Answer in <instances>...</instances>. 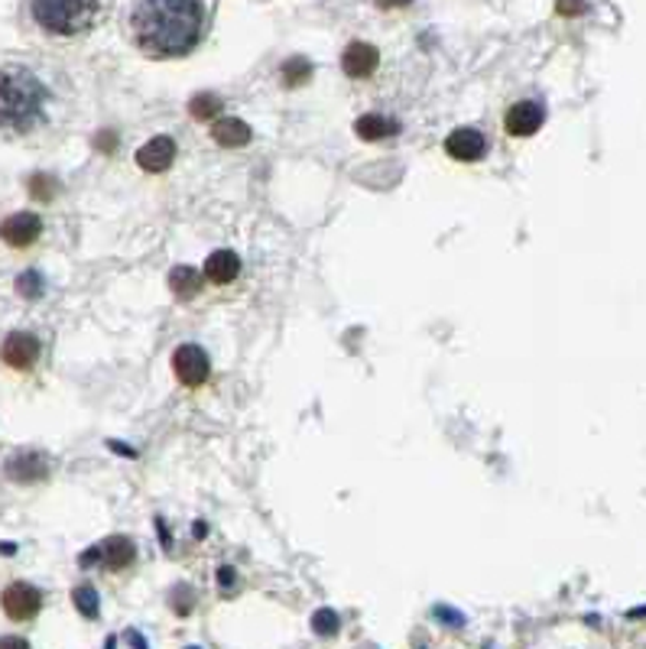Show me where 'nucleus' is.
Listing matches in <instances>:
<instances>
[{"instance_id": "1", "label": "nucleus", "mask_w": 646, "mask_h": 649, "mask_svg": "<svg viewBox=\"0 0 646 649\" xmlns=\"http://www.w3.org/2000/svg\"><path fill=\"white\" fill-rule=\"evenodd\" d=\"M137 46L153 59L186 56L202 43L205 7L196 0H146L131 13Z\"/></svg>"}, {"instance_id": "2", "label": "nucleus", "mask_w": 646, "mask_h": 649, "mask_svg": "<svg viewBox=\"0 0 646 649\" xmlns=\"http://www.w3.org/2000/svg\"><path fill=\"white\" fill-rule=\"evenodd\" d=\"M46 88L26 66L0 69V127L30 131L43 118Z\"/></svg>"}, {"instance_id": "3", "label": "nucleus", "mask_w": 646, "mask_h": 649, "mask_svg": "<svg viewBox=\"0 0 646 649\" xmlns=\"http://www.w3.org/2000/svg\"><path fill=\"white\" fill-rule=\"evenodd\" d=\"M101 13L98 3H78V0H36L33 3V20L59 36H75L85 33L94 16Z\"/></svg>"}, {"instance_id": "4", "label": "nucleus", "mask_w": 646, "mask_h": 649, "mask_svg": "<svg viewBox=\"0 0 646 649\" xmlns=\"http://www.w3.org/2000/svg\"><path fill=\"white\" fill-rule=\"evenodd\" d=\"M78 562L81 566H91L94 562V566H104L108 572H124V569H131L137 562V546H134L131 536H108L94 549L81 552Z\"/></svg>"}, {"instance_id": "5", "label": "nucleus", "mask_w": 646, "mask_h": 649, "mask_svg": "<svg viewBox=\"0 0 646 649\" xmlns=\"http://www.w3.org/2000/svg\"><path fill=\"white\" fill-rule=\"evenodd\" d=\"M0 604H3V614L10 620H33L40 614V607H43V594L33 584H26V581H13L3 591Z\"/></svg>"}, {"instance_id": "6", "label": "nucleus", "mask_w": 646, "mask_h": 649, "mask_svg": "<svg viewBox=\"0 0 646 649\" xmlns=\"http://www.w3.org/2000/svg\"><path fill=\"white\" fill-rule=\"evenodd\" d=\"M172 370H176L179 383H186V387H202V383L209 380V373H212V361H209V355H205L199 345H182V348H176V355H172Z\"/></svg>"}, {"instance_id": "7", "label": "nucleus", "mask_w": 646, "mask_h": 649, "mask_svg": "<svg viewBox=\"0 0 646 649\" xmlns=\"http://www.w3.org/2000/svg\"><path fill=\"white\" fill-rule=\"evenodd\" d=\"M546 121V108L539 101H516L506 118H503V131L510 137H533Z\"/></svg>"}, {"instance_id": "8", "label": "nucleus", "mask_w": 646, "mask_h": 649, "mask_svg": "<svg viewBox=\"0 0 646 649\" xmlns=\"http://www.w3.org/2000/svg\"><path fill=\"white\" fill-rule=\"evenodd\" d=\"M40 234H43V217L33 215V212L10 215L0 224V237H3V244H10V247H30Z\"/></svg>"}, {"instance_id": "9", "label": "nucleus", "mask_w": 646, "mask_h": 649, "mask_svg": "<svg viewBox=\"0 0 646 649\" xmlns=\"http://www.w3.org/2000/svg\"><path fill=\"white\" fill-rule=\"evenodd\" d=\"M484 149H488V141L475 127H458L445 137V153L458 163H475V159L484 156Z\"/></svg>"}, {"instance_id": "10", "label": "nucleus", "mask_w": 646, "mask_h": 649, "mask_svg": "<svg viewBox=\"0 0 646 649\" xmlns=\"http://www.w3.org/2000/svg\"><path fill=\"white\" fill-rule=\"evenodd\" d=\"M0 358L13 370H30L40 358V342L26 332H13V335H7V342L0 348Z\"/></svg>"}, {"instance_id": "11", "label": "nucleus", "mask_w": 646, "mask_h": 649, "mask_svg": "<svg viewBox=\"0 0 646 649\" xmlns=\"http://www.w3.org/2000/svg\"><path fill=\"white\" fill-rule=\"evenodd\" d=\"M7 478L16 481V484H36L49 474L46 468V458L40 451H16L13 458H7Z\"/></svg>"}, {"instance_id": "12", "label": "nucleus", "mask_w": 646, "mask_h": 649, "mask_svg": "<svg viewBox=\"0 0 646 649\" xmlns=\"http://www.w3.org/2000/svg\"><path fill=\"white\" fill-rule=\"evenodd\" d=\"M176 159V141L172 137H153L149 144L137 149V166L144 172H166Z\"/></svg>"}, {"instance_id": "13", "label": "nucleus", "mask_w": 646, "mask_h": 649, "mask_svg": "<svg viewBox=\"0 0 646 649\" xmlns=\"http://www.w3.org/2000/svg\"><path fill=\"white\" fill-rule=\"evenodd\" d=\"M377 66H380V53L370 43H352L342 53V69L348 78H367V75H374Z\"/></svg>"}, {"instance_id": "14", "label": "nucleus", "mask_w": 646, "mask_h": 649, "mask_svg": "<svg viewBox=\"0 0 646 649\" xmlns=\"http://www.w3.org/2000/svg\"><path fill=\"white\" fill-rule=\"evenodd\" d=\"M205 277H209L212 283H218V287L237 280V277H241V257H237L234 250H215V254L205 260Z\"/></svg>"}, {"instance_id": "15", "label": "nucleus", "mask_w": 646, "mask_h": 649, "mask_svg": "<svg viewBox=\"0 0 646 649\" xmlns=\"http://www.w3.org/2000/svg\"><path fill=\"white\" fill-rule=\"evenodd\" d=\"M355 131H358L360 141L377 144V141H390V137H397L400 124H397V121H390V118H383V114H364V118H358Z\"/></svg>"}, {"instance_id": "16", "label": "nucleus", "mask_w": 646, "mask_h": 649, "mask_svg": "<svg viewBox=\"0 0 646 649\" xmlns=\"http://www.w3.org/2000/svg\"><path fill=\"white\" fill-rule=\"evenodd\" d=\"M212 137H215V144L227 146V149H237V146L250 144V127L241 118H224V121H215Z\"/></svg>"}, {"instance_id": "17", "label": "nucleus", "mask_w": 646, "mask_h": 649, "mask_svg": "<svg viewBox=\"0 0 646 649\" xmlns=\"http://www.w3.org/2000/svg\"><path fill=\"white\" fill-rule=\"evenodd\" d=\"M169 289H172L176 299L189 302V299H196L199 289H202V273H199L196 267H172V273H169Z\"/></svg>"}, {"instance_id": "18", "label": "nucleus", "mask_w": 646, "mask_h": 649, "mask_svg": "<svg viewBox=\"0 0 646 649\" xmlns=\"http://www.w3.org/2000/svg\"><path fill=\"white\" fill-rule=\"evenodd\" d=\"M189 111H192V118H196V121H212V118L221 114V98L212 94V91L196 94V98H192V104H189Z\"/></svg>"}, {"instance_id": "19", "label": "nucleus", "mask_w": 646, "mask_h": 649, "mask_svg": "<svg viewBox=\"0 0 646 649\" xmlns=\"http://www.w3.org/2000/svg\"><path fill=\"white\" fill-rule=\"evenodd\" d=\"M280 75H283V81H287L289 88H296V85H305L309 78H312V66L305 63V59H287L283 63V69H280Z\"/></svg>"}, {"instance_id": "20", "label": "nucleus", "mask_w": 646, "mask_h": 649, "mask_svg": "<svg viewBox=\"0 0 646 649\" xmlns=\"http://www.w3.org/2000/svg\"><path fill=\"white\" fill-rule=\"evenodd\" d=\"M73 601L85 617H98V591L91 584H78L73 591Z\"/></svg>"}, {"instance_id": "21", "label": "nucleus", "mask_w": 646, "mask_h": 649, "mask_svg": "<svg viewBox=\"0 0 646 649\" xmlns=\"http://www.w3.org/2000/svg\"><path fill=\"white\" fill-rule=\"evenodd\" d=\"M312 630H315L319 637H335V634H338V614H335V611H328V607L315 611V617H312Z\"/></svg>"}, {"instance_id": "22", "label": "nucleus", "mask_w": 646, "mask_h": 649, "mask_svg": "<svg viewBox=\"0 0 646 649\" xmlns=\"http://www.w3.org/2000/svg\"><path fill=\"white\" fill-rule=\"evenodd\" d=\"M16 292H20L23 299H40V295H43V277L33 273V270L20 273V277H16Z\"/></svg>"}, {"instance_id": "23", "label": "nucleus", "mask_w": 646, "mask_h": 649, "mask_svg": "<svg viewBox=\"0 0 646 649\" xmlns=\"http://www.w3.org/2000/svg\"><path fill=\"white\" fill-rule=\"evenodd\" d=\"M30 192H33L36 199H53L56 189H53V179H49V176H33V179H30Z\"/></svg>"}, {"instance_id": "24", "label": "nucleus", "mask_w": 646, "mask_h": 649, "mask_svg": "<svg viewBox=\"0 0 646 649\" xmlns=\"http://www.w3.org/2000/svg\"><path fill=\"white\" fill-rule=\"evenodd\" d=\"M432 614H435L438 620H445L448 627H465V617H461L458 611H448V607H435Z\"/></svg>"}, {"instance_id": "25", "label": "nucleus", "mask_w": 646, "mask_h": 649, "mask_svg": "<svg viewBox=\"0 0 646 649\" xmlns=\"http://www.w3.org/2000/svg\"><path fill=\"white\" fill-rule=\"evenodd\" d=\"M0 649H30V644L23 637H3L0 640Z\"/></svg>"}, {"instance_id": "26", "label": "nucleus", "mask_w": 646, "mask_h": 649, "mask_svg": "<svg viewBox=\"0 0 646 649\" xmlns=\"http://www.w3.org/2000/svg\"><path fill=\"white\" fill-rule=\"evenodd\" d=\"M111 144H114L111 134H101V137H98V146H101V149H111Z\"/></svg>"}, {"instance_id": "27", "label": "nucleus", "mask_w": 646, "mask_h": 649, "mask_svg": "<svg viewBox=\"0 0 646 649\" xmlns=\"http://www.w3.org/2000/svg\"><path fill=\"white\" fill-rule=\"evenodd\" d=\"M192 649H196V647H192Z\"/></svg>"}]
</instances>
